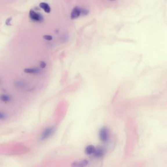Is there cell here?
Returning a JSON list of instances; mask_svg holds the SVG:
<instances>
[{
  "label": "cell",
  "mask_w": 167,
  "mask_h": 167,
  "mask_svg": "<svg viewBox=\"0 0 167 167\" xmlns=\"http://www.w3.org/2000/svg\"><path fill=\"white\" fill-rule=\"evenodd\" d=\"M29 16L30 19L35 22H41L43 20L42 15L39 13L36 12L33 10H30Z\"/></svg>",
  "instance_id": "cell-3"
},
{
  "label": "cell",
  "mask_w": 167,
  "mask_h": 167,
  "mask_svg": "<svg viewBox=\"0 0 167 167\" xmlns=\"http://www.w3.org/2000/svg\"><path fill=\"white\" fill-rule=\"evenodd\" d=\"M55 132V128L54 127H49L46 128L44 131H43L40 137V140L44 141L49 138L54 134Z\"/></svg>",
  "instance_id": "cell-1"
},
{
  "label": "cell",
  "mask_w": 167,
  "mask_h": 167,
  "mask_svg": "<svg viewBox=\"0 0 167 167\" xmlns=\"http://www.w3.org/2000/svg\"><path fill=\"white\" fill-rule=\"evenodd\" d=\"M46 63L44 61H41L40 62V67L42 69H44L46 67Z\"/></svg>",
  "instance_id": "cell-14"
},
{
  "label": "cell",
  "mask_w": 167,
  "mask_h": 167,
  "mask_svg": "<svg viewBox=\"0 0 167 167\" xmlns=\"http://www.w3.org/2000/svg\"><path fill=\"white\" fill-rule=\"evenodd\" d=\"M43 38H44L46 40H48V41H50L52 39V36L50 35H45L43 36Z\"/></svg>",
  "instance_id": "cell-11"
},
{
  "label": "cell",
  "mask_w": 167,
  "mask_h": 167,
  "mask_svg": "<svg viewBox=\"0 0 167 167\" xmlns=\"http://www.w3.org/2000/svg\"><path fill=\"white\" fill-rule=\"evenodd\" d=\"M81 14V8L78 6H75L73 8L71 13V18L72 19H77Z\"/></svg>",
  "instance_id": "cell-4"
},
{
  "label": "cell",
  "mask_w": 167,
  "mask_h": 167,
  "mask_svg": "<svg viewBox=\"0 0 167 167\" xmlns=\"http://www.w3.org/2000/svg\"><path fill=\"white\" fill-rule=\"evenodd\" d=\"M6 118H7V115L5 113H3V112H1V113H0V119L1 120H3V119L5 120Z\"/></svg>",
  "instance_id": "cell-12"
},
{
  "label": "cell",
  "mask_w": 167,
  "mask_h": 167,
  "mask_svg": "<svg viewBox=\"0 0 167 167\" xmlns=\"http://www.w3.org/2000/svg\"><path fill=\"white\" fill-rule=\"evenodd\" d=\"M41 72V70L38 68H26L24 70V72L30 74H38Z\"/></svg>",
  "instance_id": "cell-5"
},
{
  "label": "cell",
  "mask_w": 167,
  "mask_h": 167,
  "mask_svg": "<svg viewBox=\"0 0 167 167\" xmlns=\"http://www.w3.org/2000/svg\"><path fill=\"white\" fill-rule=\"evenodd\" d=\"M39 6L40 8L44 10L45 12L48 13L50 12L51 8L48 3H43V2L39 4Z\"/></svg>",
  "instance_id": "cell-9"
},
{
  "label": "cell",
  "mask_w": 167,
  "mask_h": 167,
  "mask_svg": "<svg viewBox=\"0 0 167 167\" xmlns=\"http://www.w3.org/2000/svg\"><path fill=\"white\" fill-rule=\"evenodd\" d=\"M99 139L102 142H107L109 139L108 130L106 128H101L99 131Z\"/></svg>",
  "instance_id": "cell-2"
},
{
  "label": "cell",
  "mask_w": 167,
  "mask_h": 167,
  "mask_svg": "<svg viewBox=\"0 0 167 167\" xmlns=\"http://www.w3.org/2000/svg\"><path fill=\"white\" fill-rule=\"evenodd\" d=\"M96 148L93 145H89L87 146L85 148V153L87 155H94L96 151Z\"/></svg>",
  "instance_id": "cell-6"
},
{
  "label": "cell",
  "mask_w": 167,
  "mask_h": 167,
  "mask_svg": "<svg viewBox=\"0 0 167 167\" xmlns=\"http://www.w3.org/2000/svg\"><path fill=\"white\" fill-rule=\"evenodd\" d=\"M110 1H114V0H110Z\"/></svg>",
  "instance_id": "cell-16"
},
{
  "label": "cell",
  "mask_w": 167,
  "mask_h": 167,
  "mask_svg": "<svg viewBox=\"0 0 167 167\" xmlns=\"http://www.w3.org/2000/svg\"><path fill=\"white\" fill-rule=\"evenodd\" d=\"M11 20H12V19H11V18H9L8 19H7L6 21V25H11V23H10V22H11Z\"/></svg>",
  "instance_id": "cell-15"
},
{
  "label": "cell",
  "mask_w": 167,
  "mask_h": 167,
  "mask_svg": "<svg viewBox=\"0 0 167 167\" xmlns=\"http://www.w3.org/2000/svg\"><path fill=\"white\" fill-rule=\"evenodd\" d=\"M1 100L3 103H8L11 100V98L8 95L3 94L1 97Z\"/></svg>",
  "instance_id": "cell-10"
},
{
  "label": "cell",
  "mask_w": 167,
  "mask_h": 167,
  "mask_svg": "<svg viewBox=\"0 0 167 167\" xmlns=\"http://www.w3.org/2000/svg\"><path fill=\"white\" fill-rule=\"evenodd\" d=\"M89 164V162L88 160H84L82 161H80V162H75L72 163V167H85L86 166L88 165Z\"/></svg>",
  "instance_id": "cell-7"
},
{
  "label": "cell",
  "mask_w": 167,
  "mask_h": 167,
  "mask_svg": "<svg viewBox=\"0 0 167 167\" xmlns=\"http://www.w3.org/2000/svg\"><path fill=\"white\" fill-rule=\"evenodd\" d=\"M104 155V150L102 148H96L95 153H94V156L96 158H101L103 157Z\"/></svg>",
  "instance_id": "cell-8"
},
{
  "label": "cell",
  "mask_w": 167,
  "mask_h": 167,
  "mask_svg": "<svg viewBox=\"0 0 167 167\" xmlns=\"http://www.w3.org/2000/svg\"><path fill=\"white\" fill-rule=\"evenodd\" d=\"M89 11L87 10L86 9H84V8H81V14L83 15H87V14H88Z\"/></svg>",
  "instance_id": "cell-13"
}]
</instances>
